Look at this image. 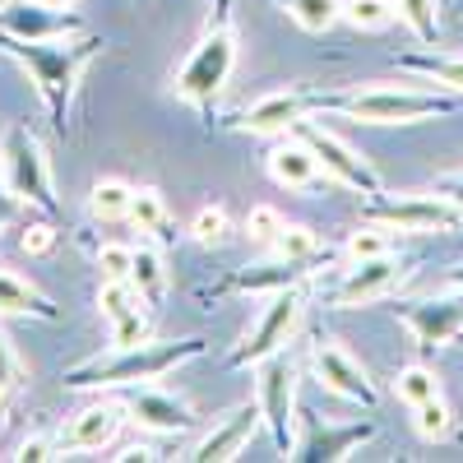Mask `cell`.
I'll use <instances>...</instances> for the list:
<instances>
[{
  "label": "cell",
  "instance_id": "1",
  "mask_svg": "<svg viewBox=\"0 0 463 463\" xmlns=\"http://www.w3.org/2000/svg\"><path fill=\"white\" fill-rule=\"evenodd\" d=\"M102 37L80 33V37H56V43H24V37H0V56H10L28 84L43 98L47 116L61 139H70V107H74V89H80L84 70L102 56Z\"/></svg>",
  "mask_w": 463,
  "mask_h": 463
},
{
  "label": "cell",
  "instance_id": "2",
  "mask_svg": "<svg viewBox=\"0 0 463 463\" xmlns=\"http://www.w3.org/2000/svg\"><path fill=\"white\" fill-rule=\"evenodd\" d=\"M316 111H334L362 126H421L440 121V116L463 111V93L454 89H412V84H357V89H334V93H311Z\"/></svg>",
  "mask_w": 463,
  "mask_h": 463
},
{
  "label": "cell",
  "instance_id": "3",
  "mask_svg": "<svg viewBox=\"0 0 463 463\" xmlns=\"http://www.w3.org/2000/svg\"><path fill=\"white\" fill-rule=\"evenodd\" d=\"M209 353V338L190 334V338H172V343H135V347H111L89 362H80L74 371H65V390H130V384H153L167 371L185 366Z\"/></svg>",
  "mask_w": 463,
  "mask_h": 463
},
{
  "label": "cell",
  "instance_id": "4",
  "mask_svg": "<svg viewBox=\"0 0 463 463\" xmlns=\"http://www.w3.org/2000/svg\"><path fill=\"white\" fill-rule=\"evenodd\" d=\"M237 70V24H232V5L227 10H213L200 43L190 47V56L176 65L172 74V93L200 116V121H213V107Z\"/></svg>",
  "mask_w": 463,
  "mask_h": 463
},
{
  "label": "cell",
  "instance_id": "5",
  "mask_svg": "<svg viewBox=\"0 0 463 463\" xmlns=\"http://www.w3.org/2000/svg\"><path fill=\"white\" fill-rule=\"evenodd\" d=\"M0 176H5V190H10L19 204L47 213V218L61 213L47 148H43V139H37L24 121H14V126L5 130V144H0Z\"/></svg>",
  "mask_w": 463,
  "mask_h": 463
},
{
  "label": "cell",
  "instance_id": "6",
  "mask_svg": "<svg viewBox=\"0 0 463 463\" xmlns=\"http://www.w3.org/2000/svg\"><path fill=\"white\" fill-rule=\"evenodd\" d=\"M366 222H384L394 227L399 237H431V232H449L463 222V209L440 195V190H403V195H390V190H375L362 204Z\"/></svg>",
  "mask_w": 463,
  "mask_h": 463
},
{
  "label": "cell",
  "instance_id": "7",
  "mask_svg": "<svg viewBox=\"0 0 463 463\" xmlns=\"http://www.w3.org/2000/svg\"><path fill=\"white\" fill-rule=\"evenodd\" d=\"M255 403H260L264 431L274 440V449L292 458L297 449V366L288 362V353H274L255 366Z\"/></svg>",
  "mask_w": 463,
  "mask_h": 463
},
{
  "label": "cell",
  "instance_id": "8",
  "mask_svg": "<svg viewBox=\"0 0 463 463\" xmlns=\"http://www.w3.org/2000/svg\"><path fill=\"white\" fill-rule=\"evenodd\" d=\"M301 306H306L301 288L274 292V297H269V306L255 316V325L241 334V343L227 353V366L232 371H255L264 357L283 353V347L292 343V334H297V325H301Z\"/></svg>",
  "mask_w": 463,
  "mask_h": 463
},
{
  "label": "cell",
  "instance_id": "9",
  "mask_svg": "<svg viewBox=\"0 0 463 463\" xmlns=\"http://www.w3.org/2000/svg\"><path fill=\"white\" fill-rule=\"evenodd\" d=\"M408 279V264H399V255H375V260H347L343 274L320 292L325 311H362L384 297H394Z\"/></svg>",
  "mask_w": 463,
  "mask_h": 463
},
{
  "label": "cell",
  "instance_id": "10",
  "mask_svg": "<svg viewBox=\"0 0 463 463\" xmlns=\"http://www.w3.org/2000/svg\"><path fill=\"white\" fill-rule=\"evenodd\" d=\"M292 135L316 153L325 181H334V185H343V190H357V195H375V190H384L380 172H375L347 139H338L334 130H325L320 121H306V116H301V121L292 126Z\"/></svg>",
  "mask_w": 463,
  "mask_h": 463
},
{
  "label": "cell",
  "instance_id": "11",
  "mask_svg": "<svg viewBox=\"0 0 463 463\" xmlns=\"http://www.w3.org/2000/svg\"><path fill=\"white\" fill-rule=\"evenodd\" d=\"M394 316L408 325L417 353H440L463 334V288H449L440 297H408L394 301Z\"/></svg>",
  "mask_w": 463,
  "mask_h": 463
},
{
  "label": "cell",
  "instance_id": "12",
  "mask_svg": "<svg viewBox=\"0 0 463 463\" xmlns=\"http://www.w3.org/2000/svg\"><path fill=\"white\" fill-rule=\"evenodd\" d=\"M311 371H316V380L325 384V390L338 394V399H353L362 408H375L380 403V384L371 380V371L353 353H347L338 338H320L311 347Z\"/></svg>",
  "mask_w": 463,
  "mask_h": 463
},
{
  "label": "cell",
  "instance_id": "13",
  "mask_svg": "<svg viewBox=\"0 0 463 463\" xmlns=\"http://www.w3.org/2000/svg\"><path fill=\"white\" fill-rule=\"evenodd\" d=\"M316 269L311 260H283V255H269L260 264H246V269H232L222 274L213 288H204L209 297H274L283 288H301Z\"/></svg>",
  "mask_w": 463,
  "mask_h": 463
},
{
  "label": "cell",
  "instance_id": "14",
  "mask_svg": "<svg viewBox=\"0 0 463 463\" xmlns=\"http://www.w3.org/2000/svg\"><path fill=\"white\" fill-rule=\"evenodd\" d=\"M264 427V417H260V403L255 399H246V403H237V408H227L213 427L190 445L181 458H190V463H232L250 440H255V431Z\"/></svg>",
  "mask_w": 463,
  "mask_h": 463
},
{
  "label": "cell",
  "instance_id": "15",
  "mask_svg": "<svg viewBox=\"0 0 463 463\" xmlns=\"http://www.w3.org/2000/svg\"><path fill=\"white\" fill-rule=\"evenodd\" d=\"M84 19L74 10H56L43 0H5L0 5V37H24V43H56V37H80Z\"/></svg>",
  "mask_w": 463,
  "mask_h": 463
},
{
  "label": "cell",
  "instance_id": "16",
  "mask_svg": "<svg viewBox=\"0 0 463 463\" xmlns=\"http://www.w3.org/2000/svg\"><path fill=\"white\" fill-rule=\"evenodd\" d=\"M306 111H316V98L311 89H274V93H264L255 98L250 107H241L237 116H232V130H241V135H292V126L301 121Z\"/></svg>",
  "mask_w": 463,
  "mask_h": 463
},
{
  "label": "cell",
  "instance_id": "17",
  "mask_svg": "<svg viewBox=\"0 0 463 463\" xmlns=\"http://www.w3.org/2000/svg\"><path fill=\"white\" fill-rule=\"evenodd\" d=\"M375 421L362 417V421H311L306 427V436L297 440L292 458L297 463H343V458H353L362 445L375 440Z\"/></svg>",
  "mask_w": 463,
  "mask_h": 463
},
{
  "label": "cell",
  "instance_id": "18",
  "mask_svg": "<svg viewBox=\"0 0 463 463\" xmlns=\"http://www.w3.org/2000/svg\"><path fill=\"white\" fill-rule=\"evenodd\" d=\"M126 417L153 436H185V431L200 427L195 408L185 399H176L167 390H153V384H130L126 390Z\"/></svg>",
  "mask_w": 463,
  "mask_h": 463
},
{
  "label": "cell",
  "instance_id": "19",
  "mask_svg": "<svg viewBox=\"0 0 463 463\" xmlns=\"http://www.w3.org/2000/svg\"><path fill=\"white\" fill-rule=\"evenodd\" d=\"M126 403H89L70 417V427H61V454H89V449H107L116 436H121V417Z\"/></svg>",
  "mask_w": 463,
  "mask_h": 463
},
{
  "label": "cell",
  "instance_id": "20",
  "mask_svg": "<svg viewBox=\"0 0 463 463\" xmlns=\"http://www.w3.org/2000/svg\"><path fill=\"white\" fill-rule=\"evenodd\" d=\"M264 167H269V181L283 185V190H316V185H320V176H325V172H320V163H316V153L306 148L297 135H288L283 144L269 148Z\"/></svg>",
  "mask_w": 463,
  "mask_h": 463
},
{
  "label": "cell",
  "instance_id": "21",
  "mask_svg": "<svg viewBox=\"0 0 463 463\" xmlns=\"http://www.w3.org/2000/svg\"><path fill=\"white\" fill-rule=\"evenodd\" d=\"M0 316H28V320H47L56 325L61 320V306L37 288L28 283L24 274H14V269L0 264Z\"/></svg>",
  "mask_w": 463,
  "mask_h": 463
},
{
  "label": "cell",
  "instance_id": "22",
  "mask_svg": "<svg viewBox=\"0 0 463 463\" xmlns=\"http://www.w3.org/2000/svg\"><path fill=\"white\" fill-rule=\"evenodd\" d=\"M394 65L408 70V74H417V80H431L440 89L463 93V56H454V52H431V47L427 52H399Z\"/></svg>",
  "mask_w": 463,
  "mask_h": 463
},
{
  "label": "cell",
  "instance_id": "23",
  "mask_svg": "<svg viewBox=\"0 0 463 463\" xmlns=\"http://www.w3.org/2000/svg\"><path fill=\"white\" fill-rule=\"evenodd\" d=\"M130 283H135V292H139L148 306H163V297H167V255H163V246L153 241V237L135 246Z\"/></svg>",
  "mask_w": 463,
  "mask_h": 463
},
{
  "label": "cell",
  "instance_id": "24",
  "mask_svg": "<svg viewBox=\"0 0 463 463\" xmlns=\"http://www.w3.org/2000/svg\"><path fill=\"white\" fill-rule=\"evenodd\" d=\"M135 232H144V237L153 241H167V227H172V213H167V200L158 195L153 185H135V200H130V213Z\"/></svg>",
  "mask_w": 463,
  "mask_h": 463
},
{
  "label": "cell",
  "instance_id": "25",
  "mask_svg": "<svg viewBox=\"0 0 463 463\" xmlns=\"http://www.w3.org/2000/svg\"><path fill=\"white\" fill-rule=\"evenodd\" d=\"M130 200H135V185L121 176H98L89 190V209L98 222H121L130 213Z\"/></svg>",
  "mask_w": 463,
  "mask_h": 463
},
{
  "label": "cell",
  "instance_id": "26",
  "mask_svg": "<svg viewBox=\"0 0 463 463\" xmlns=\"http://www.w3.org/2000/svg\"><path fill=\"white\" fill-rule=\"evenodd\" d=\"M279 5L301 33H329L343 19V0H279Z\"/></svg>",
  "mask_w": 463,
  "mask_h": 463
},
{
  "label": "cell",
  "instance_id": "27",
  "mask_svg": "<svg viewBox=\"0 0 463 463\" xmlns=\"http://www.w3.org/2000/svg\"><path fill=\"white\" fill-rule=\"evenodd\" d=\"M274 255H283V260H320L325 255V241H320V232L316 227H306V222H283V232L274 237V246H269Z\"/></svg>",
  "mask_w": 463,
  "mask_h": 463
},
{
  "label": "cell",
  "instance_id": "28",
  "mask_svg": "<svg viewBox=\"0 0 463 463\" xmlns=\"http://www.w3.org/2000/svg\"><path fill=\"white\" fill-rule=\"evenodd\" d=\"M412 427L427 445H445V440H454V412L445 399H427L412 408Z\"/></svg>",
  "mask_w": 463,
  "mask_h": 463
},
{
  "label": "cell",
  "instance_id": "29",
  "mask_svg": "<svg viewBox=\"0 0 463 463\" xmlns=\"http://www.w3.org/2000/svg\"><path fill=\"white\" fill-rule=\"evenodd\" d=\"M394 10L412 28L417 43H440V0H394Z\"/></svg>",
  "mask_w": 463,
  "mask_h": 463
},
{
  "label": "cell",
  "instance_id": "30",
  "mask_svg": "<svg viewBox=\"0 0 463 463\" xmlns=\"http://www.w3.org/2000/svg\"><path fill=\"white\" fill-rule=\"evenodd\" d=\"M394 394H399L408 408L427 403V399H440V375H436L431 366L412 362V366H403V371L394 375Z\"/></svg>",
  "mask_w": 463,
  "mask_h": 463
},
{
  "label": "cell",
  "instance_id": "31",
  "mask_svg": "<svg viewBox=\"0 0 463 463\" xmlns=\"http://www.w3.org/2000/svg\"><path fill=\"white\" fill-rule=\"evenodd\" d=\"M394 237H399L394 227L362 218V227H353V237H347L343 250H347V260H375V255H390L394 250Z\"/></svg>",
  "mask_w": 463,
  "mask_h": 463
},
{
  "label": "cell",
  "instance_id": "32",
  "mask_svg": "<svg viewBox=\"0 0 463 463\" xmlns=\"http://www.w3.org/2000/svg\"><path fill=\"white\" fill-rule=\"evenodd\" d=\"M343 19L357 33H380L399 19V10H394V0H343Z\"/></svg>",
  "mask_w": 463,
  "mask_h": 463
},
{
  "label": "cell",
  "instance_id": "33",
  "mask_svg": "<svg viewBox=\"0 0 463 463\" xmlns=\"http://www.w3.org/2000/svg\"><path fill=\"white\" fill-rule=\"evenodd\" d=\"M227 232H232V218H227L222 204H204L195 218H190V237H195L200 246H209V250L227 241Z\"/></svg>",
  "mask_w": 463,
  "mask_h": 463
},
{
  "label": "cell",
  "instance_id": "34",
  "mask_svg": "<svg viewBox=\"0 0 463 463\" xmlns=\"http://www.w3.org/2000/svg\"><path fill=\"white\" fill-rule=\"evenodd\" d=\"M283 213L274 209V204H255L250 213H246V237L255 241V246H274V237L283 232Z\"/></svg>",
  "mask_w": 463,
  "mask_h": 463
},
{
  "label": "cell",
  "instance_id": "35",
  "mask_svg": "<svg viewBox=\"0 0 463 463\" xmlns=\"http://www.w3.org/2000/svg\"><path fill=\"white\" fill-rule=\"evenodd\" d=\"M148 311L153 306H135L121 320H111V347H135V343H148Z\"/></svg>",
  "mask_w": 463,
  "mask_h": 463
},
{
  "label": "cell",
  "instance_id": "36",
  "mask_svg": "<svg viewBox=\"0 0 463 463\" xmlns=\"http://www.w3.org/2000/svg\"><path fill=\"white\" fill-rule=\"evenodd\" d=\"M19 380H24V362L14 357V347L5 338V329H0V412L10 408L14 390H19Z\"/></svg>",
  "mask_w": 463,
  "mask_h": 463
},
{
  "label": "cell",
  "instance_id": "37",
  "mask_svg": "<svg viewBox=\"0 0 463 463\" xmlns=\"http://www.w3.org/2000/svg\"><path fill=\"white\" fill-rule=\"evenodd\" d=\"M130 264H135V246H98V274L102 279H130Z\"/></svg>",
  "mask_w": 463,
  "mask_h": 463
},
{
  "label": "cell",
  "instance_id": "38",
  "mask_svg": "<svg viewBox=\"0 0 463 463\" xmlns=\"http://www.w3.org/2000/svg\"><path fill=\"white\" fill-rule=\"evenodd\" d=\"M52 246H56V227L52 222H28L24 227V237H19L24 255H52Z\"/></svg>",
  "mask_w": 463,
  "mask_h": 463
},
{
  "label": "cell",
  "instance_id": "39",
  "mask_svg": "<svg viewBox=\"0 0 463 463\" xmlns=\"http://www.w3.org/2000/svg\"><path fill=\"white\" fill-rule=\"evenodd\" d=\"M56 454H61V440H56V436H28V440L14 449L19 463H47V458H56Z\"/></svg>",
  "mask_w": 463,
  "mask_h": 463
},
{
  "label": "cell",
  "instance_id": "40",
  "mask_svg": "<svg viewBox=\"0 0 463 463\" xmlns=\"http://www.w3.org/2000/svg\"><path fill=\"white\" fill-rule=\"evenodd\" d=\"M436 190H440V195H449V200L463 209V172H454V176H440V181H436Z\"/></svg>",
  "mask_w": 463,
  "mask_h": 463
},
{
  "label": "cell",
  "instance_id": "41",
  "mask_svg": "<svg viewBox=\"0 0 463 463\" xmlns=\"http://www.w3.org/2000/svg\"><path fill=\"white\" fill-rule=\"evenodd\" d=\"M19 209H24V204H19V200L10 195V190H0V232H5V227H10L14 218H19Z\"/></svg>",
  "mask_w": 463,
  "mask_h": 463
},
{
  "label": "cell",
  "instance_id": "42",
  "mask_svg": "<svg viewBox=\"0 0 463 463\" xmlns=\"http://www.w3.org/2000/svg\"><path fill=\"white\" fill-rule=\"evenodd\" d=\"M0 5H5V0H0ZM43 5H56V10H74V5H80V0H43Z\"/></svg>",
  "mask_w": 463,
  "mask_h": 463
},
{
  "label": "cell",
  "instance_id": "43",
  "mask_svg": "<svg viewBox=\"0 0 463 463\" xmlns=\"http://www.w3.org/2000/svg\"><path fill=\"white\" fill-rule=\"evenodd\" d=\"M449 288H463V264H454V269H449Z\"/></svg>",
  "mask_w": 463,
  "mask_h": 463
},
{
  "label": "cell",
  "instance_id": "44",
  "mask_svg": "<svg viewBox=\"0 0 463 463\" xmlns=\"http://www.w3.org/2000/svg\"><path fill=\"white\" fill-rule=\"evenodd\" d=\"M209 5H213V10H227V5H232V0H209Z\"/></svg>",
  "mask_w": 463,
  "mask_h": 463
},
{
  "label": "cell",
  "instance_id": "45",
  "mask_svg": "<svg viewBox=\"0 0 463 463\" xmlns=\"http://www.w3.org/2000/svg\"><path fill=\"white\" fill-rule=\"evenodd\" d=\"M458 10H463V0H458Z\"/></svg>",
  "mask_w": 463,
  "mask_h": 463
}]
</instances>
